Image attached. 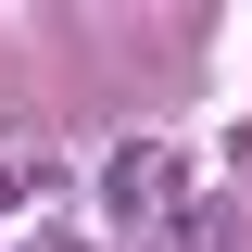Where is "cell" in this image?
I'll use <instances>...</instances> for the list:
<instances>
[{"instance_id": "6da1fadb", "label": "cell", "mask_w": 252, "mask_h": 252, "mask_svg": "<svg viewBox=\"0 0 252 252\" xmlns=\"http://www.w3.org/2000/svg\"><path fill=\"white\" fill-rule=\"evenodd\" d=\"M164 177H177V164H164V139H126V152L101 164V215H114V227H139V215H152V189H164Z\"/></svg>"}]
</instances>
